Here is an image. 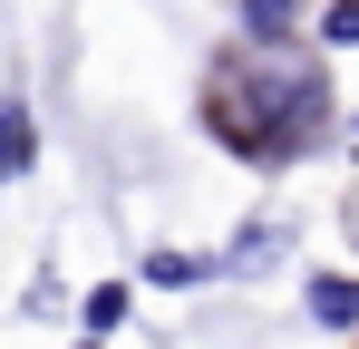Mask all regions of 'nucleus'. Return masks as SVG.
Segmentation results:
<instances>
[{"instance_id": "nucleus-1", "label": "nucleus", "mask_w": 359, "mask_h": 349, "mask_svg": "<svg viewBox=\"0 0 359 349\" xmlns=\"http://www.w3.org/2000/svg\"><path fill=\"white\" fill-rule=\"evenodd\" d=\"M204 126H214L224 156H243V165H262V174L320 156L330 126H340V107H330V58L301 49V39L292 49H224L204 68Z\"/></svg>"}, {"instance_id": "nucleus-2", "label": "nucleus", "mask_w": 359, "mask_h": 349, "mask_svg": "<svg viewBox=\"0 0 359 349\" xmlns=\"http://www.w3.org/2000/svg\"><path fill=\"white\" fill-rule=\"evenodd\" d=\"M301 320L350 340L359 330V272H311V282H301Z\"/></svg>"}, {"instance_id": "nucleus-3", "label": "nucleus", "mask_w": 359, "mask_h": 349, "mask_svg": "<svg viewBox=\"0 0 359 349\" xmlns=\"http://www.w3.org/2000/svg\"><path fill=\"white\" fill-rule=\"evenodd\" d=\"M301 20H311V0H233V29L243 49H292Z\"/></svg>"}, {"instance_id": "nucleus-4", "label": "nucleus", "mask_w": 359, "mask_h": 349, "mask_svg": "<svg viewBox=\"0 0 359 349\" xmlns=\"http://www.w3.org/2000/svg\"><path fill=\"white\" fill-rule=\"evenodd\" d=\"M204 282H224V252H146V291H204Z\"/></svg>"}, {"instance_id": "nucleus-5", "label": "nucleus", "mask_w": 359, "mask_h": 349, "mask_svg": "<svg viewBox=\"0 0 359 349\" xmlns=\"http://www.w3.org/2000/svg\"><path fill=\"white\" fill-rule=\"evenodd\" d=\"M29 165H39V126H29L20 97H0V184H10V174H29Z\"/></svg>"}, {"instance_id": "nucleus-6", "label": "nucleus", "mask_w": 359, "mask_h": 349, "mask_svg": "<svg viewBox=\"0 0 359 349\" xmlns=\"http://www.w3.org/2000/svg\"><path fill=\"white\" fill-rule=\"evenodd\" d=\"M292 252V224H243L233 252H224V272H262V262H282Z\"/></svg>"}, {"instance_id": "nucleus-7", "label": "nucleus", "mask_w": 359, "mask_h": 349, "mask_svg": "<svg viewBox=\"0 0 359 349\" xmlns=\"http://www.w3.org/2000/svg\"><path fill=\"white\" fill-rule=\"evenodd\" d=\"M126 310H136V291H126V282H97L88 301H78V320H88V340H107V330H117Z\"/></svg>"}, {"instance_id": "nucleus-8", "label": "nucleus", "mask_w": 359, "mask_h": 349, "mask_svg": "<svg viewBox=\"0 0 359 349\" xmlns=\"http://www.w3.org/2000/svg\"><path fill=\"white\" fill-rule=\"evenodd\" d=\"M311 39L320 49H359V0H320L311 10Z\"/></svg>"}, {"instance_id": "nucleus-9", "label": "nucleus", "mask_w": 359, "mask_h": 349, "mask_svg": "<svg viewBox=\"0 0 359 349\" xmlns=\"http://www.w3.org/2000/svg\"><path fill=\"white\" fill-rule=\"evenodd\" d=\"M340 136H350V146H359V116H350V126H340Z\"/></svg>"}, {"instance_id": "nucleus-10", "label": "nucleus", "mask_w": 359, "mask_h": 349, "mask_svg": "<svg viewBox=\"0 0 359 349\" xmlns=\"http://www.w3.org/2000/svg\"><path fill=\"white\" fill-rule=\"evenodd\" d=\"M78 349H107V340H78Z\"/></svg>"}, {"instance_id": "nucleus-11", "label": "nucleus", "mask_w": 359, "mask_h": 349, "mask_svg": "<svg viewBox=\"0 0 359 349\" xmlns=\"http://www.w3.org/2000/svg\"><path fill=\"white\" fill-rule=\"evenodd\" d=\"M311 10H320V0H311Z\"/></svg>"}, {"instance_id": "nucleus-12", "label": "nucleus", "mask_w": 359, "mask_h": 349, "mask_svg": "<svg viewBox=\"0 0 359 349\" xmlns=\"http://www.w3.org/2000/svg\"><path fill=\"white\" fill-rule=\"evenodd\" d=\"M350 224H359V214H350Z\"/></svg>"}]
</instances>
